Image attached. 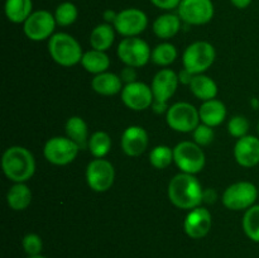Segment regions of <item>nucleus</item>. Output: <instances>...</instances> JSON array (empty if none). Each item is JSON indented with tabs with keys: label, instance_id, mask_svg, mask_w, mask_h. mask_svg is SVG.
<instances>
[{
	"label": "nucleus",
	"instance_id": "nucleus-14",
	"mask_svg": "<svg viewBox=\"0 0 259 258\" xmlns=\"http://www.w3.org/2000/svg\"><path fill=\"white\" fill-rule=\"evenodd\" d=\"M154 100L151 86L141 81H134L124 85L121 90V101L126 108L134 111H143L151 108Z\"/></svg>",
	"mask_w": 259,
	"mask_h": 258
},
{
	"label": "nucleus",
	"instance_id": "nucleus-29",
	"mask_svg": "<svg viewBox=\"0 0 259 258\" xmlns=\"http://www.w3.org/2000/svg\"><path fill=\"white\" fill-rule=\"evenodd\" d=\"M88 149L95 158H104L111 149V138L106 132L98 131L91 134Z\"/></svg>",
	"mask_w": 259,
	"mask_h": 258
},
{
	"label": "nucleus",
	"instance_id": "nucleus-44",
	"mask_svg": "<svg viewBox=\"0 0 259 258\" xmlns=\"http://www.w3.org/2000/svg\"><path fill=\"white\" fill-rule=\"evenodd\" d=\"M257 132H258V134H259V120H258V123H257Z\"/></svg>",
	"mask_w": 259,
	"mask_h": 258
},
{
	"label": "nucleus",
	"instance_id": "nucleus-24",
	"mask_svg": "<svg viewBox=\"0 0 259 258\" xmlns=\"http://www.w3.org/2000/svg\"><path fill=\"white\" fill-rule=\"evenodd\" d=\"M80 63L88 72L99 75V73L106 72L110 67V58L106 55V52L91 48L90 51L83 52Z\"/></svg>",
	"mask_w": 259,
	"mask_h": 258
},
{
	"label": "nucleus",
	"instance_id": "nucleus-21",
	"mask_svg": "<svg viewBox=\"0 0 259 258\" xmlns=\"http://www.w3.org/2000/svg\"><path fill=\"white\" fill-rule=\"evenodd\" d=\"M181 22L182 20L179 14L166 13V14H162L156 18L153 25H152V29H153L154 34L161 39H169L180 32Z\"/></svg>",
	"mask_w": 259,
	"mask_h": 258
},
{
	"label": "nucleus",
	"instance_id": "nucleus-8",
	"mask_svg": "<svg viewBox=\"0 0 259 258\" xmlns=\"http://www.w3.org/2000/svg\"><path fill=\"white\" fill-rule=\"evenodd\" d=\"M116 55L125 66L138 68L143 67L151 61L152 50L142 38L126 37L118 45Z\"/></svg>",
	"mask_w": 259,
	"mask_h": 258
},
{
	"label": "nucleus",
	"instance_id": "nucleus-33",
	"mask_svg": "<svg viewBox=\"0 0 259 258\" xmlns=\"http://www.w3.org/2000/svg\"><path fill=\"white\" fill-rule=\"evenodd\" d=\"M248 131H249V121L243 115L233 116L228 123V132L234 138L239 139L248 136Z\"/></svg>",
	"mask_w": 259,
	"mask_h": 258
},
{
	"label": "nucleus",
	"instance_id": "nucleus-1",
	"mask_svg": "<svg viewBox=\"0 0 259 258\" xmlns=\"http://www.w3.org/2000/svg\"><path fill=\"white\" fill-rule=\"evenodd\" d=\"M168 199L179 209L192 210L202 204L204 189L195 175L177 174L167 187Z\"/></svg>",
	"mask_w": 259,
	"mask_h": 258
},
{
	"label": "nucleus",
	"instance_id": "nucleus-30",
	"mask_svg": "<svg viewBox=\"0 0 259 258\" xmlns=\"http://www.w3.org/2000/svg\"><path fill=\"white\" fill-rule=\"evenodd\" d=\"M245 235L253 242L259 243V205H253L245 210L242 222Z\"/></svg>",
	"mask_w": 259,
	"mask_h": 258
},
{
	"label": "nucleus",
	"instance_id": "nucleus-11",
	"mask_svg": "<svg viewBox=\"0 0 259 258\" xmlns=\"http://www.w3.org/2000/svg\"><path fill=\"white\" fill-rule=\"evenodd\" d=\"M86 182L95 192H105L110 190L115 180V168L105 158H95L86 167Z\"/></svg>",
	"mask_w": 259,
	"mask_h": 258
},
{
	"label": "nucleus",
	"instance_id": "nucleus-4",
	"mask_svg": "<svg viewBox=\"0 0 259 258\" xmlns=\"http://www.w3.org/2000/svg\"><path fill=\"white\" fill-rule=\"evenodd\" d=\"M259 197V189L250 181H238L225 189L223 194V204L233 211L248 210L255 205Z\"/></svg>",
	"mask_w": 259,
	"mask_h": 258
},
{
	"label": "nucleus",
	"instance_id": "nucleus-31",
	"mask_svg": "<svg viewBox=\"0 0 259 258\" xmlns=\"http://www.w3.org/2000/svg\"><path fill=\"white\" fill-rule=\"evenodd\" d=\"M149 162L157 169H164L174 162V149L164 144L156 146L149 153Z\"/></svg>",
	"mask_w": 259,
	"mask_h": 258
},
{
	"label": "nucleus",
	"instance_id": "nucleus-7",
	"mask_svg": "<svg viewBox=\"0 0 259 258\" xmlns=\"http://www.w3.org/2000/svg\"><path fill=\"white\" fill-rule=\"evenodd\" d=\"M166 121L172 131L179 133L194 132L200 124L199 109L186 101L175 103L167 111Z\"/></svg>",
	"mask_w": 259,
	"mask_h": 258
},
{
	"label": "nucleus",
	"instance_id": "nucleus-41",
	"mask_svg": "<svg viewBox=\"0 0 259 258\" xmlns=\"http://www.w3.org/2000/svg\"><path fill=\"white\" fill-rule=\"evenodd\" d=\"M116 15H118V13H115L114 12V10H105V12H104V14H103V17H104V20H105V23H109V24H113L114 23V20H115V18H116Z\"/></svg>",
	"mask_w": 259,
	"mask_h": 258
},
{
	"label": "nucleus",
	"instance_id": "nucleus-12",
	"mask_svg": "<svg viewBox=\"0 0 259 258\" xmlns=\"http://www.w3.org/2000/svg\"><path fill=\"white\" fill-rule=\"evenodd\" d=\"M215 8L211 0H181L177 14L189 25H204L214 18Z\"/></svg>",
	"mask_w": 259,
	"mask_h": 258
},
{
	"label": "nucleus",
	"instance_id": "nucleus-19",
	"mask_svg": "<svg viewBox=\"0 0 259 258\" xmlns=\"http://www.w3.org/2000/svg\"><path fill=\"white\" fill-rule=\"evenodd\" d=\"M200 121L209 126H218L227 118V106L218 99L202 101L199 108Z\"/></svg>",
	"mask_w": 259,
	"mask_h": 258
},
{
	"label": "nucleus",
	"instance_id": "nucleus-18",
	"mask_svg": "<svg viewBox=\"0 0 259 258\" xmlns=\"http://www.w3.org/2000/svg\"><path fill=\"white\" fill-rule=\"evenodd\" d=\"M234 158L238 164L245 168L259 163V138L255 136H245L237 141L234 146Z\"/></svg>",
	"mask_w": 259,
	"mask_h": 258
},
{
	"label": "nucleus",
	"instance_id": "nucleus-23",
	"mask_svg": "<svg viewBox=\"0 0 259 258\" xmlns=\"http://www.w3.org/2000/svg\"><path fill=\"white\" fill-rule=\"evenodd\" d=\"M190 91L192 95L196 96L197 99L202 101L211 100V99H217L218 95V85L211 77L200 73V75H195L192 78L191 83L189 85Z\"/></svg>",
	"mask_w": 259,
	"mask_h": 258
},
{
	"label": "nucleus",
	"instance_id": "nucleus-26",
	"mask_svg": "<svg viewBox=\"0 0 259 258\" xmlns=\"http://www.w3.org/2000/svg\"><path fill=\"white\" fill-rule=\"evenodd\" d=\"M66 134L70 139H72L80 149H86L89 146V126L86 121L81 116H71L65 124Z\"/></svg>",
	"mask_w": 259,
	"mask_h": 258
},
{
	"label": "nucleus",
	"instance_id": "nucleus-27",
	"mask_svg": "<svg viewBox=\"0 0 259 258\" xmlns=\"http://www.w3.org/2000/svg\"><path fill=\"white\" fill-rule=\"evenodd\" d=\"M4 12L8 20L15 24L24 23L33 13L32 0H7Z\"/></svg>",
	"mask_w": 259,
	"mask_h": 258
},
{
	"label": "nucleus",
	"instance_id": "nucleus-34",
	"mask_svg": "<svg viewBox=\"0 0 259 258\" xmlns=\"http://www.w3.org/2000/svg\"><path fill=\"white\" fill-rule=\"evenodd\" d=\"M214 129L212 126L206 125V124H199L196 126L194 132H192V138H194V142L196 144H199L200 147H206L209 144L212 143L214 141Z\"/></svg>",
	"mask_w": 259,
	"mask_h": 258
},
{
	"label": "nucleus",
	"instance_id": "nucleus-10",
	"mask_svg": "<svg viewBox=\"0 0 259 258\" xmlns=\"http://www.w3.org/2000/svg\"><path fill=\"white\" fill-rule=\"evenodd\" d=\"M57 25L55 15L48 10H35L23 23V32L25 37L34 42L50 39Z\"/></svg>",
	"mask_w": 259,
	"mask_h": 258
},
{
	"label": "nucleus",
	"instance_id": "nucleus-13",
	"mask_svg": "<svg viewBox=\"0 0 259 258\" xmlns=\"http://www.w3.org/2000/svg\"><path fill=\"white\" fill-rule=\"evenodd\" d=\"M119 34L124 37H138L148 27V17L138 8H128L118 13L113 23Z\"/></svg>",
	"mask_w": 259,
	"mask_h": 258
},
{
	"label": "nucleus",
	"instance_id": "nucleus-3",
	"mask_svg": "<svg viewBox=\"0 0 259 258\" xmlns=\"http://www.w3.org/2000/svg\"><path fill=\"white\" fill-rule=\"evenodd\" d=\"M48 52L51 57L63 67H72L81 62L83 52L80 43L68 33H56L48 39Z\"/></svg>",
	"mask_w": 259,
	"mask_h": 258
},
{
	"label": "nucleus",
	"instance_id": "nucleus-20",
	"mask_svg": "<svg viewBox=\"0 0 259 258\" xmlns=\"http://www.w3.org/2000/svg\"><path fill=\"white\" fill-rule=\"evenodd\" d=\"M91 88L99 95L113 96L121 93L124 86L120 76L114 72L106 71V72L94 76V78L91 80Z\"/></svg>",
	"mask_w": 259,
	"mask_h": 258
},
{
	"label": "nucleus",
	"instance_id": "nucleus-5",
	"mask_svg": "<svg viewBox=\"0 0 259 258\" xmlns=\"http://www.w3.org/2000/svg\"><path fill=\"white\" fill-rule=\"evenodd\" d=\"M217 52L211 43L206 40H197L191 43L185 50L182 56L184 68L189 70L194 75H200L209 70L214 63Z\"/></svg>",
	"mask_w": 259,
	"mask_h": 258
},
{
	"label": "nucleus",
	"instance_id": "nucleus-38",
	"mask_svg": "<svg viewBox=\"0 0 259 258\" xmlns=\"http://www.w3.org/2000/svg\"><path fill=\"white\" fill-rule=\"evenodd\" d=\"M151 108L156 114H167L169 106H168V104H167V101H161V100H156V99H154L153 103H152Z\"/></svg>",
	"mask_w": 259,
	"mask_h": 258
},
{
	"label": "nucleus",
	"instance_id": "nucleus-39",
	"mask_svg": "<svg viewBox=\"0 0 259 258\" xmlns=\"http://www.w3.org/2000/svg\"><path fill=\"white\" fill-rule=\"evenodd\" d=\"M177 75H179L180 83H184V85H187V86H189L190 83H191L192 78H194V76H195L194 73L190 72V71L186 70V68H182V70L180 71V72L177 73Z\"/></svg>",
	"mask_w": 259,
	"mask_h": 258
},
{
	"label": "nucleus",
	"instance_id": "nucleus-15",
	"mask_svg": "<svg viewBox=\"0 0 259 258\" xmlns=\"http://www.w3.org/2000/svg\"><path fill=\"white\" fill-rule=\"evenodd\" d=\"M212 227L211 212L204 206L190 210L184 220V230L192 239H201L209 234Z\"/></svg>",
	"mask_w": 259,
	"mask_h": 258
},
{
	"label": "nucleus",
	"instance_id": "nucleus-36",
	"mask_svg": "<svg viewBox=\"0 0 259 258\" xmlns=\"http://www.w3.org/2000/svg\"><path fill=\"white\" fill-rule=\"evenodd\" d=\"M151 3L158 9L174 10L179 8L181 0H151Z\"/></svg>",
	"mask_w": 259,
	"mask_h": 258
},
{
	"label": "nucleus",
	"instance_id": "nucleus-6",
	"mask_svg": "<svg viewBox=\"0 0 259 258\" xmlns=\"http://www.w3.org/2000/svg\"><path fill=\"white\" fill-rule=\"evenodd\" d=\"M174 162L181 172L196 175L204 169L206 157L199 144L191 141H184L174 148Z\"/></svg>",
	"mask_w": 259,
	"mask_h": 258
},
{
	"label": "nucleus",
	"instance_id": "nucleus-16",
	"mask_svg": "<svg viewBox=\"0 0 259 258\" xmlns=\"http://www.w3.org/2000/svg\"><path fill=\"white\" fill-rule=\"evenodd\" d=\"M148 133L141 125H131L123 132L120 146L124 153L129 157H138L148 148Z\"/></svg>",
	"mask_w": 259,
	"mask_h": 258
},
{
	"label": "nucleus",
	"instance_id": "nucleus-25",
	"mask_svg": "<svg viewBox=\"0 0 259 258\" xmlns=\"http://www.w3.org/2000/svg\"><path fill=\"white\" fill-rule=\"evenodd\" d=\"M115 28L109 23H101L93 29L90 34L91 48L106 52L115 39Z\"/></svg>",
	"mask_w": 259,
	"mask_h": 258
},
{
	"label": "nucleus",
	"instance_id": "nucleus-32",
	"mask_svg": "<svg viewBox=\"0 0 259 258\" xmlns=\"http://www.w3.org/2000/svg\"><path fill=\"white\" fill-rule=\"evenodd\" d=\"M55 19L57 25L61 27H68V25L73 24L78 17V10L73 3L65 2L61 3L55 10Z\"/></svg>",
	"mask_w": 259,
	"mask_h": 258
},
{
	"label": "nucleus",
	"instance_id": "nucleus-42",
	"mask_svg": "<svg viewBox=\"0 0 259 258\" xmlns=\"http://www.w3.org/2000/svg\"><path fill=\"white\" fill-rule=\"evenodd\" d=\"M252 2L253 0H230V3L238 9H245L252 4Z\"/></svg>",
	"mask_w": 259,
	"mask_h": 258
},
{
	"label": "nucleus",
	"instance_id": "nucleus-17",
	"mask_svg": "<svg viewBox=\"0 0 259 258\" xmlns=\"http://www.w3.org/2000/svg\"><path fill=\"white\" fill-rule=\"evenodd\" d=\"M179 75L171 68H162L152 80V93L156 100L168 101L179 88Z\"/></svg>",
	"mask_w": 259,
	"mask_h": 258
},
{
	"label": "nucleus",
	"instance_id": "nucleus-22",
	"mask_svg": "<svg viewBox=\"0 0 259 258\" xmlns=\"http://www.w3.org/2000/svg\"><path fill=\"white\" fill-rule=\"evenodd\" d=\"M7 202L10 209L23 211L32 202V191L25 182H15L7 194Z\"/></svg>",
	"mask_w": 259,
	"mask_h": 258
},
{
	"label": "nucleus",
	"instance_id": "nucleus-43",
	"mask_svg": "<svg viewBox=\"0 0 259 258\" xmlns=\"http://www.w3.org/2000/svg\"><path fill=\"white\" fill-rule=\"evenodd\" d=\"M27 258H47V257H45V255L42 254H35V255H28Z\"/></svg>",
	"mask_w": 259,
	"mask_h": 258
},
{
	"label": "nucleus",
	"instance_id": "nucleus-9",
	"mask_svg": "<svg viewBox=\"0 0 259 258\" xmlns=\"http://www.w3.org/2000/svg\"><path fill=\"white\" fill-rule=\"evenodd\" d=\"M80 147L68 137H52L43 147V156L55 166H66L73 162Z\"/></svg>",
	"mask_w": 259,
	"mask_h": 258
},
{
	"label": "nucleus",
	"instance_id": "nucleus-2",
	"mask_svg": "<svg viewBox=\"0 0 259 258\" xmlns=\"http://www.w3.org/2000/svg\"><path fill=\"white\" fill-rule=\"evenodd\" d=\"M2 168L7 179L14 184L27 182L35 172V159L25 147L13 146L3 153Z\"/></svg>",
	"mask_w": 259,
	"mask_h": 258
},
{
	"label": "nucleus",
	"instance_id": "nucleus-45",
	"mask_svg": "<svg viewBox=\"0 0 259 258\" xmlns=\"http://www.w3.org/2000/svg\"><path fill=\"white\" fill-rule=\"evenodd\" d=\"M258 189H259V187H258Z\"/></svg>",
	"mask_w": 259,
	"mask_h": 258
},
{
	"label": "nucleus",
	"instance_id": "nucleus-28",
	"mask_svg": "<svg viewBox=\"0 0 259 258\" xmlns=\"http://www.w3.org/2000/svg\"><path fill=\"white\" fill-rule=\"evenodd\" d=\"M177 56H179L177 48L172 43L162 42L152 50L151 61L154 65L166 67V66H169L176 61Z\"/></svg>",
	"mask_w": 259,
	"mask_h": 258
},
{
	"label": "nucleus",
	"instance_id": "nucleus-40",
	"mask_svg": "<svg viewBox=\"0 0 259 258\" xmlns=\"http://www.w3.org/2000/svg\"><path fill=\"white\" fill-rule=\"evenodd\" d=\"M217 200H218V194L214 189H204V197H202V202L214 204Z\"/></svg>",
	"mask_w": 259,
	"mask_h": 258
},
{
	"label": "nucleus",
	"instance_id": "nucleus-35",
	"mask_svg": "<svg viewBox=\"0 0 259 258\" xmlns=\"http://www.w3.org/2000/svg\"><path fill=\"white\" fill-rule=\"evenodd\" d=\"M22 245L23 249H24V252L27 253L28 255L40 254L43 248L42 238L38 234H35V233H28V234H25L24 238H23Z\"/></svg>",
	"mask_w": 259,
	"mask_h": 258
},
{
	"label": "nucleus",
	"instance_id": "nucleus-37",
	"mask_svg": "<svg viewBox=\"0 0 259 258\" xmlns=\"http://www.w3.org/2000/svg\"><path fill=\"white\" fill-rule=\"evenodd\" d=\"M120 78L123 82L126 83H132L134 81H137V71L134 67H131V66H125V67L121 70L120 72Z\"/></svg>",
	"mask_w": 259,
	"mask_h": 258
}]
</instances>
